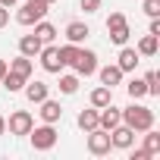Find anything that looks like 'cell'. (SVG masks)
I'll return each instance as SVG.
<instances>
[{"label": "cell", "instance_id": "cell-1", "mask_svg": "<svg viewBox=\"0 0 160 160\" xmlns=\"http://www.w3.org/2000/svg\"><path fill=\"white\" fill-rule=\"evenodd\" d=\"M122 122H126L129 129H135V132H144V129L154 126V110L144 107L141 101H132V104L122 110Z\"/></svg>", "mask_w": 160, "mask_h": 160}, {"label": "cell", "instance_id": "cell-2", "mask_svg": "<svg viewBox=\"0 0 160 160\" xmlns=\"http://www.w3.org/2000/svg\"><path fill=\"white\" fill-rule=\"evenodd\" d=\"M47 10H50L47 0H25L22 10L16 13V22H19V25H35L38 19H44V16H47Z\"/></svg>", "mask_w": 160, "mask_h": 160}, {"label": "cell", "instance_id": "cell-3", "mask_svg": "<svg viewBox=\"0 0 160 160\" xmlns=\"http://www.w3.org/2000/svg\"><path fill=\"white\" fill-rule=\"evenodd\" d=\"M28 138H32V148H35V151H50L60 135H57V129H53L50 122H44V126H32Z\"/></svg>", "mask_w": 160, "mask_h": 160}, {"label": "cell", "instance_id": "cell-4", "mask_svg": "<svg viewBox=\"0 0 160 160\" xmlns=\"http://www.w3.org/2000/svg\"><path fill=\"white\" fill-rule=\"evenodd\" d=\"M107 32H110V41L119 44V47H122V44L129 41V35H132V32H129V19H126L122 13H110V16H107Z\"/></svg>", "mask_w": 160, "mask_h": 160}, {"label": "cell", "instance_id": "cell-5", "mask_svg": "<svg viewBox=\"0 0 160 160\" xmlns=\"http://www.w3.org/2000/svg\"><path fill=\"white\" fill-rule=\"evenodd\" d=\"M72 69H75V75H78V78H82V75H85V78H88V75H94V72H98V53H94V50H85V47H78Z\"/></svg>", "mask_w": 160, "mask_h": 160}, {"label": "cell", "instance_id": "cell-6", "mask_svg": "<svg viewBox=\"0 0 160 160\" xmlns=\"http://www.w3.org/2000/svg\"><path fill=\"white\" fill-rule=\"evenodd\" d=\"M88 151L94 154V157H104V154H110L113 151V141H110V132L107 129H91L88 132Z\"/></svg>", "mask_w": 160, "mask_h": 160}, {"label": "cell", "instance_id": "cell-7", "mask_svg": "<svg viewBox=\"0 0 160 160\" xmlns=\"http://www.w3.org/2000/svg\"><path fill=\"white\" fill-rule=\"evenodd\" d=\"M32 126H35V116H32L28 110H16V113L7 119L10 135H28V132H32Z\"/></svg>", "mask_w": 160, "mask_h": 160}, {"label": "cell", "instance_id": "cell-8", "mask_svg": "<svg viewBox=\"0 0 160 160\" xmlns=\"http://www.w3.org/2000/svg\"><path fill=\"white\" fill-rule=\"evenodd\" d=\"M135 129H129L126 122H119V126H113L110 129V141H113V148H119V151H129L132 144H135Z\"/></svg>", "mask_w": 160, "mask_h": 160}, {"label": "cell", "instance_id": "cell-9", "mask_svg": "<svg viewBox=\"0 0 160 160\" xmlns=\"http://www.w3.org/2000/svg\"><path fill=\"white\" fill-rule=\"evenodd\" d=\"M119 122H122V110H119V107L107 104V107H101V110H98V126H101V129H107V132H110V129H113V126H119Z\"/></svg>", "mask_w": 160, "mask_h": 160}, {"label": "cell", "instance_id": "cell-10", "mask_svg": "<svg viewBox=\"0 0 160 160\" xmlns=\"http://www.w3.org/2000/svg\"><path fill=\"white\" fill-rule=\"evenodd\" d=\"M41 69L44 72H60L63 69V63H60V50L53 47V44H47V47H41Z\"/></svg>", "mask_w": 160, "mask_h": 160}, {"label": "cell", "instance_id": "cell-11", "mask_svg": "<svg viewBox=\"0 0 160 160\" xmlns=\"http://www.w3.org/2000/svg\"><path fill=\"white\" fill-rule=\"evenodd\" d=\"M98 75H101V85H107V88H116V85H122V69L116 66V63H110V66H98Z\"/></svg>", "mask_w": 160, "mask_h": 160}, {"label": "cell", "instance_id": "cell-12", "mask_svg": "<svg viewBox=\"0 0 160 160\" xmlns=\"http://www.w3.org/2000/svg\"><path fill=\"white\" fill-rule=\"evenodd\" d=\"M38 113H41V119L50 122V126H57V122L63 119V107H60V101H50V98L41 101V110H38Z\"/></svg>", "mask_w": 160, "mask_h": 160}, {"label": "cell", "instance_id": "cell-13", "mask_svg": "<svg viewBox=\"0 0 160 160\" xmlns=\"http://www.w3.org/2000/svg\"><path fill=\"white\" fill-rule=\"evenodd\" d=\"M25 98L32 101V104H41L44 98H50V85L47 82H38V78H35V82H25Z\"/></svg>", "mask_w": 160, "mask_h": 160}, {"label": "cell", "instance_id": "cell-14", "mask_svg": "<svg viewBox=\"0 0 160 160\" xmlns=\"http://www.w3.org/2000/svg\"><path fill=\"white\" fill-rule=\"evenodd\" d=\"M41 47H44V41H41L38 35H22V38H19V53H22V57H32V60H35V57L41 53Z\"/></svg>", "mask_w": 160, "mask_h": 160}, {"label": "cell", "instance_id": "cell-15", "mask_svg": "<svg viewBox=\"0 0 160 160\" xmlns=\"http://www.w3.org/2000/svg\"><path fill=\"white\" fill-rule=\"evenodd\" d=\"M138 63H141L138 50H135V47H126V44H122V50H119V57H116V66H119L122 72H132V69H135Z\"/></svg>", "mask_w": 160, "mask_h": 160}, {"label": "cell", "instance_id": "cell-16", "mask_svg": "<svg viewBox=\"0 0 160 160\" xmlns=\"http://www.w3.org/2000/svg\"><path fill=\"white\" fill-rule=\"evenodd\" d=\"M10 66V72H16V75H22V78H32V69H35V63H32V57H16V60H10L7 63Z\"/></svg>", "mask_w": 160, "mask_h": 160}, {"label": "cell", "instance_id": "cell-17", "mask_svg": "<svg viewBox=\"0 0 160 160\" xmlns=\"http://www.w3.org/2000/svg\"><path fill=\"white\" fill-rule=\"evenodd\" d=\"M88 35H91V28L85 22H69L66 25V41H72V44H82Z\"/></svg>", "mask_w": 160, "mask_h": 160}, {"label": "cell", "instance_id": "cell-18", "mask_svg": "<svg viewBox=\"0 0 160 160\" xmlns=\"http://www.w3.org/2000/svg\"><path fill=\"white\" fill-rule=\"evenodd\" d=\"M75 122H78V129L82 132H91V129H98V107H88V110H82L75 116Z\"/></svg>", "mask_w": 160, "mask_h": 160}, {"label": "cell", "instance_id": "cell-19", "mask_svg": "<svg viewBox=\"0 0 160 160\" xmlns=\"http://www.w3.org/2000/svg\"><path fill=\"white\" fill-rule=\"evenodd\" d=\"M107 104H113V88H107V85H98L94 91H91V107H107Z\"/></svg>", "mask_w": 160, "mask_h": 160}, {"label": "cell", "instance_id": "cell-20", "mask_svg": "<svg viewBox=\"0 0 160 160\" xmlns=\"http://www.w3.org/2000/svg\"><path fill=\"white\" fill-rule=\"evenodd\" d=\"M141 135H144V151H148V157H157V154H160V132L151 126V129H144Z\"/></svg>", "mask_w": 160, "mask_h": 160}, {"label": "cell", "instance_id": "cell-21", "mask_svg": "<svg viewBox=\"0 0 160 160\" xmlns=\"http://www.w3.org/2000/svg\"><path fill=\"white\" fill-rule=\"evenodd\" d=\"M138 57H154L157 50H160V38H154V35H144L141 41H138Z\"/></svg>", "mask_w": 160, "mask_h": 160}, {"label": "cell", "instance_id": "cell-22", "mask_svg": "<svg viewBox=\"0 0 160 160\" xmlns=\"http://www.w3.org/2000/svg\"><path fill=\"white\" fill-rule=\"evenodd\" d=\"M0 82H3V88H7L10 94H16V91H22V88H25L28 78H22V75H16V72H10V69H7V75L0 78Z\"/></svg>", "mask_w": 160, "mask_h": 160}, {"label": "cell", "instance_id": "cell-23", "mask_svg": "<svg viewBox=\"0 0 160 160\" xmlns=\"http://www.w3.org/2000/svg\"><path fill=\"white\" fill-rule=\"evenodd\" d=\"M126 91H129L132 101H144V98H148V85H144V78H132V82L126 85Z\"/></svg>", "mask_w": 160, "mask_h": 160}, {"label": "cell", "instance_id": "cell-24", "mask_svg": "<svg viewBox=\"0 0 160 160\" xmlns=\"http://www.w3.org/2000/svg\"><path fill=\"white\" fill-rule=\"evenodd\" d=\"M35 35H38V38H41L44 44H50V41L57 38V28H53L50 22H44V19H38V22H35Z\"/></svg>", "mask_w": 160, "mask_h": 160}, {"label": "cell", "instance_id": "cell-25", "mask_svg": "<svg viewBox=\"0 0 160 160\" xmlns=\"http://www.w3.org/2000/svg\"><path fill=\"white\" fill-rule=\"evenodd\" d=\"M57 50H60V63H63V66H72V63H75V53H78V44L66 41V44L57 47Z\"/></svg>", "mask_w": 160, "mask_h": 160}, {"label": "cell", "instance_id": "cell-26", "mask_svg": "<svg viewBox=\"0 0 160 160\" xmlns=\"http://www.w3.org/2000/svg\"><path fill=\"white\" fill-rule=\"evenodd\" d=\"M60 91H63V94H75V91H78V75H75V72L60 75Z\"/></svg>", "mask_w": 160, "mask_h": 160}, {"label": "cell", "instance_id": "cell-27", "mask_svg": "<svg viewBox=\"0 0 160 160\" xmlns=\"http://www.w3.org/2000/svg\"><path fill=\"white\" fill-rule=\"evenodd\" d=\"M144 85H148V98H160V72L157 69H151L144 75Z\"/></svg>", "mask_w": 160, "mask_h": 160}, {"label": "cell", "instance_id": "cell-28", "mask_svg": "<svg viewBox=\"0 0 160 160\" xmlns=\"http://www.w3.org/2000/svg\"><path fill=\"white\" fill-rule=\"evenodd\" d=\"M141 10H144V16H151V19L160 16V0H144V7H141Z\"/></svg>", "mask_w": 160, "mask_h": 160}, {"label": "cell", "instance_id": "cell-29", "mask_svg": "<svg viewBox=\"0 0 160 160\" xmlns=\"http://www.w3.org/2000/svg\"><path fill=\"white\" fill-rule=\"evenodd\" d=\"M78 7H82L85 13H98L101 10V0H78Z\"/></svg>", "mask_w": 160, "mask_h": 160}, {"label": "cell", "instance_id": "cell-30", "mask_svg": "<svg viewBox=\"0 0 160 160\" xmlns=\"http://www.w3.org/2000/svg\"><path fill=\"white\" fill-rule=\"evenodd\" d=\"M148 35L160 38V16H154V19H151V25H148Z\"/></svg>", "mask_w": 160, "mask_h": 160}, {"label": "cell", "instance_id": "cell-31", "mask_svg": "<svg viewBox=\"0 0 160 160\" xmlns=\"http://www.w3.org/2000/svg\"><path fill=\"white\" fill-rule=\"evenodd\" d=\"M132 160H151V157H148L144 148H138V151H132Z\"/></svg>", "mask_w": 160, "mask_h": 160}, {"label": "cell", "instance_id": "cell-32", "mask_svg": "<svg viewBox=\"0 0 160 160\" xmlns=\"http://www.w3.org/2000/svg\"><path fill=\"white\" fill-rule=\"evenodd\" d=\"M7 22H10V10H7V7H0V28H3Z\"/></svg>", "mask_w": 160, "mask_h": 160}, {"label": "cell", "instance_id": "cell-33", "mask_svg": "<svg viewBox=\"0 0 160 160\" xmlns=\"http://www.w3.org/2000/svg\"><path fill=\"white\" fill-rule=\"evenodd\" d=\"M7 69H10V66H7V60H0V78L7 75Z\"/></svg>", "mask_w": 160, "mask_h": 160}, {"label": "cell", "instance_id": "cell-34", "mask_svg": "<svg viewBox=\"0 0 160 160\" xmlns=\"http://www.w3.org/2000/svg\"><path fill=\"white\" fill-rule=\"evenodd\" d=\"M0 135H7V116H0Z\"/></svg>", "mask_w": 160, "mask_h": 160}, {"label": "cell", "instance_id": "cell-35", "mask_svg": "<svg viewBox=\"0 0 160 160\" xmlns=\"http://www.w3.org/2000/svg\"><path fill=\"white\" fill-rule=\"evenodd\" d=\"M13 3H16V0H0V7H7V10H10Z\"/></svg>", "mask_w": 160, "mask_h": 160}, {"label": "cell", "instance_id": "cell-36", "mask_svg": "<svg viewBox=\"0 0 160 160\" xmlns=\"http://www.w3.org/2000/svg\"><path fill=\"white\" fill-rule=\"evenodd\" d=\"M47 3H57V0H47Z\"/></svg>", "mask_w": 160, "mask_h": 160}]
</instances>
